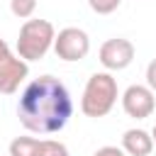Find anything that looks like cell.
<instances>
[{
	"instance_id": "cell-11",
	"label": "cell",
	"mask_w": 156,
	"mask_h": 156,
	"mask_svg": "<svg viewBox=\"0 0 156 156\" xmlns=\"http://www.w3.org/2000/svg\"><path fill=\"white\" fill-rule=\"evenodd\" d=\"M88 5L98 15H110V12H115L122 5V0H88Z\"/></svg>"
},
{
	"instance_id": "cell-1",
	"label": "cell",
	"mask_w": 156,
	"mask_h": 156,
	"mask_svg": "<svg viewBox=\"0 0 156 156\" xmlns=\"http://www.w3.org/2000/svg\"><path fill=\"white\" fill-rule=\"evenodd\" d=\"M73 115V100L68 88L56 76H39L27 83L20 95L17 117L27 132L56 134Z\"/></svg>"
},
{
	"instance_id": "cell-4",
	"label": "cell",
	"mask_w": 156,
	"mask_h": 156,
	"mask_svg": "<svg viewBox=\"0 0 156 156\" xmlns=\"http://www.w3.org/2000/svg\"><path fill=\"white\" fill-rule=\"evenodd\" d=\"M29 76V66L24 58L15 56L5 39H0V93L12 95L17 93L20 83Z\"/></svg>"
},
{
	"instance_id": "cell-7",
	"label": "cell",
	"mask_w": 156,
	"mask_h": 156,
	"mask_svg": "<svg viewBox=\"0 0 156 156\" xmlns=\"http://www.w3.org/2000/svg\"><path fill=\"white\" fill-rule=\"evenodd\" d=\"M122 110L134 119H146L156 110V93L149 85L134 83L122 93Z\"/></svg>"
},
{
	"instance_id": "cell-12",
	"label": "cell",
	"mask_w": 156,
	"mask_h": 156,
	"mask_svg": "<svg viewBox=\"0 0 156 156\" xmlns=\"http://www.w3.org/2000/svg\"><path fill=\"white\" fill-rule=\"evenodd\" d=\"M146 85H149V88L156 93V58H154V61L146 66Z\"/></svg>"
},
{
	"instance_id": "cell-14",
	"label": "cell",
	"mask_w": 156,
	"mask_h": 156,
	"mask_svg": "<svg viewBox=\"0 0 156 156\" xmlns=\"http://www.w3.org/2000/svg\"><path fill=\"white\" fill-rule=\"evenodd\" d=\"M151 139H154V146H156V124H154V129H151Z\"/></svg>"
},
{
	"instance_id": "cell-2",
	"label": "cell",
	"mask_w": 156,
	"mask_h": 156,
	"mask_svg": "<svg viewBox=\"0 0 156 156\" xmlns=\"http://www.w3.org/2000/svg\"><path fill=\"white\" fill-rule=\"evenodd\" d=\"M119 98V90H117V80L112 78L110 71H100V73H93L83 88V98H80V112L85 117H105L115 102Z\"/></svg>"
},
{
	"instance_id": "cell-3",
	"label": "cell",
	"mask_w": 156,
	"mask_h": 156,
	"mask_svg": "<svg viewBox=\"0 0 156 156\" xmlns=\"http://www.w3.org/2000/svg\"><path fill=\"white\" fill-rule=\"evenodd\" d=\"M56 29L49 20H24L17 37V56L24 61H39L54 46Z\"/></svg>"
},
{
	"instance_id": "cell-6",
	"label": "cell",
	"mask_w": 156,
	"mask_h": 156,
	"mask_svg": "<svg viewBox=\"0 0 156 156\" xmlns=\"http://www.w3.org/2000/svg\"><path fill=\"white\" fill-rule=\"evenodd\" d=\"M10 156H68V146L58 139L15 136L10 141Z\"/></svg>"
},
{
	"instance_id": "cell-8",
	"label": "cell",
	"mask_w": 156,
	"mask_h": 156,
	"mask_svg": "<svg viewBox=\"0 0 156 156\" xmlns=\"http://www.w3.org/2000/svg\"><path fill=\"white\" fill-rule=\"evenodd\" d=\"M98 56H100V63L107 71H124L134 61V44L124 37H115V39H107L100 46Z\"/></svg>"
},
{
	"instance_id": "cell-13",
	"label": "cell",
	"mask_w": 156,
	"mask_h": 156,
	"mask_svg": "<svg viewBox=\"0 0 156 156\" xmlns=\"http://www.w3.org/2000/svg\"><path fill=\"white\" fill-rule=\"evenodd\" d=\"M93 156H127V154H124L119 146H100Z\"/></svg>"
},
{
	"instance_id": "cell-10",
	"label": "cell",
	"mask_w": 156,
	"mask_h": 156,
	"mask_svg": "<svg viewBox=\"0 0 156 156\" xmlns=\"http://www.w3.org/2000/svg\"><path fill=\"white\" fill-rule=\"evenodd\" d=\"M10 10L20 20H29L37 10V0H10Z\"/></svg>"
},
{
	"instance_id": "cell-9",
	"label": "cell",
	"mask_w": 156,
	"mask_h": 156,
	"mask_svg": "<svg viewBox=\"0 0 156 156\" xmlns=\"http://www.w3.org/2000/svg\"><path fill=\"white\" fill-rule=\"evenodd\" d=\"M122 151L127 156H149L154 151V139L151 132L146 129H127L122 134Z\"/></svg>"
},
{
	"instance_id": "cell-5",
	"label": "cell",
	"mask_w": 156,
	"mask_h": 156,
	"mask_svg": "<svg viewBox=\"0 0 156 156\" xmlns=\"http://www.w3.org/2000/svg\"><path fill=\"white\" fill-rule=\"evenodd\" d=\"M51 49L56 51V56L61 61H80L90 51V37L78 27H63L54 37V46Z\"/></svg>"
}]
</instances>
